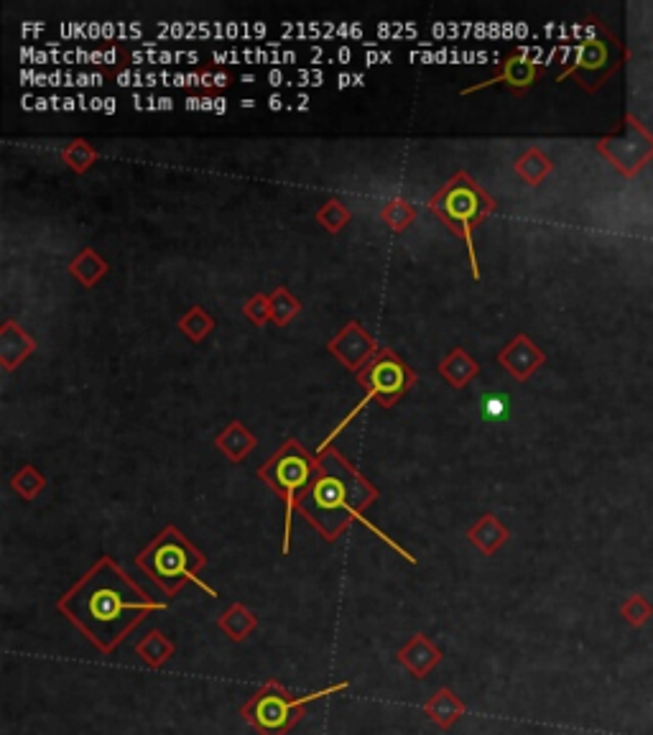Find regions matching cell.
I'll use <instances>...</instances> for the list:
<instances>
[{
  "label": "cell",
  "instance_id": "cell-31",
  "mask_svg": "<svg viewBox=\"0 0 653 735\" xmlns=\"http://www.w3.org/2000/svg\"><path fill=\"white\" fill-rule=\"evenodd\" d=\"M506 409H508V404L500 399V396H488V399H485L483 411H485V416H488V419H498V416L506 414Z\"/></svg>",
  "mask_w": 653,
  "mask_h": 735
},
{
  "label": "cell",
  "instance_id": "cell-15",
  "mask_svg": "<svg viewBox=\"0 0 653 735\" xmlns=\"http://www.w3.org/2000/svg\"><path fill=\"white\" fill-rule=\"evenodd\" d=\"M465 536L467 542H470L477 552L485 554V557H493V554L511 539V531H508V526L503 524L495 513H483V516L467 529Z\"/></svg>",
  "mask_w": 653,
  "mask_h": 735
},
{
  "label": "cell",
  "instance_id": "cell-1",
  "mask_svg": "<svg viewBox=\"0 0 653 735\" xmlns=\"http://www.w3.org/2000/svg\"><path fill=\"white\" fill-rule=\"evenodd\" d=\"M57 610L100 654L110 656L151 613L166 610V603L151 598L110 554H103L57 600Z\"/></svg>",
  "mask_w": 653,
  "mask_h": 735
},
{
  "label": "cell",
  "instance_id": "cell-26",
  "mask_svg": "<svg viewBox=\"0 0 653 735\" xmlns=\"http://www.w3.org/2000/svg\"><path fill=\"white\" fill-rule=\"evenodd\" d=\"M268 302H271V322L279 327L289 325L296 314L301 312V302L286 289V286H276V289L268 294Z\"/></svg>",
  "mask_w": 653,
  "mask_h": 735
},
{
  "label": "cell",
  "instance_id": "cell-6",
  "mask_svg": "<svg viewBox=\"0 0 653 735\" xmlns=\"http://www.w3.org/2000/svg\"><path fill=\"white\" fill-rule=\"evenodd\" d=\"M317 475V452H309L299 439L289 437L276 450V455L258 468V478L284 501V539L281 554H291V536H294V513L299 496Z\"/></svg>",
  "mask_w": 653,
  "mask_h": 735
},
{
  "label": "cell",
  "instance_id": "cell-3",
  "mask_svg": "<svg viewBox=\"0 0 653 735\" xmlns=\"http://www.w3.org/2000/svg\"><path fill=\"white\" fill-rule=\"evenodd\" d=\"M133 562L159 590H164L166 598H177L179 590L189 582L205 590L210 598H220L215 587L199 577V572L207 567V557L174 524H166Z\"/></svg>",
  "mask_w": 653,
  "mask_h": 735
},
{
  "label": "cell",
  "instance_id": "cell-23",
  "mask_svg": "<svg viewBox=\"0 0 653 735\" xmlns=\"http://www.w3.org/2000/svg\"><path fill=\"white\" fill-rule=\"evenodd\" d=\"M416 215H419L416 207L411 205L409 200H404V197H393V200H388L381 210L383 225H388L393 233H404V230H409L411 225L416 223Z\"/></svg>",
  "mask_w": 653,
  "mask_h": 735
},
{
  "label": "cell",
  "instance_id": "cell-20",
  "mask_svg": "<svg viewBox=\"0 0 653 735\" xmlns=\"http://www.w3.org/2000/svg\"><path fill=\"white\" fill-rule=\"evenodd\" d=\"M138 659L151 669H164L174 654H177V644L161 631H148L141 641L136 644Z\"/></svg>",
  "mask_w": 653,
  "mask_h": 735
},
{
  "label": "cell",
  "instance_id": "cell-28",
  "mask_svg": "<svg viewBox=\"0 0 653 735\" xmlns=\"http://www.w3.org/2000/svg\"><path fill=\"white\" fill-rule=\"evenodd\" d=\"M215 327H217L215 317L202 307H192L189 312H184V317L179 320V330H182V335H187L192 342H202L207 335H212Z\"/></svg>",
  "mask_w": 653,
  "mask_h": 735
},
{
  "label": "cell",
  "instance_id": "cell-14",
  "mask_svg": "<svg viewBox=\"0 0 653 735\" xmlns=\"http://www.w3.org/2000/svg\"><path fill=\"white\" fill-rule=\"evenodd\" d=\"M34 350L36 340L16 320L3 322V327H0V365L8 373L16 371L21 363H26L34 355Z\"/></svg>",
  "mask_w": 653,
  "mask_h": 735
},
{
  "label": "cell",
  "instance_id": "cell-12",
  "mask_svg": "<svg viewBox=\"0 0 653 735\" xmlns=\"http://www.w3.org/2000/svg\"><path fill=\"white\" fill-rule=\"evenodd\" d=\"M498 363L511 373L516 381H529L536 371H539L541 365L546 363V355L544 350L531 340L529 335H516L511 342H508L506 348L498 353Z\"/></svg>",
  "mask_w": 653,
  "mask_h": 735
},
{
  "label": "cell",
  "instance_id": "cell-21",
  "mask_svg": "<svg viewBox=\"0 0 653 735\" xmlns=\"http://www.w3.org/2000/svg\"><path fill=\"white\" fill-rule=\"evenodd\" d=\"M108 271H110L108 261H105V258L95 251V248H90V245L82 248V253H77V258L69 263V274L80 281L85 289H92V286L100 284V279H103Z\"/></svg>",
  "mask_w": 653,
  "mask_h": 735
},
{
  "label": "cell",
  "instance_id": "cell-25",
  "mask_svg": "<svg viewBox=\"0 0 653 735\" xmlns=\"http://www.w3.org/2000/svg\"><path fill=\"white\" fill-rule=\"evenodd\" d=\"M11 488L16 490V496L21 501H36L41 496V490L46 488V478L34 465H21V470L11 475Z\"/></svg>",
  "mask_w": 653,
  "mask_h": 735
},
{
  "label": "cell",
  "instance_id": "cell-8",
  "mask_svg": "<svg viewBox=\"0 0 653 735\" xmlns=\"http://www.w3.org/2000/svg\"><path fill=\"white\" fill-rule=\"evenodd\" d=\"M620 67V44L597 18H590V31L585 39L574 46L572 62L564 67L559 82L574 77L577 85L585 87L587 92H597L615 69Z\"/></svg>",
  "mask_w": 653,
  "mask_h": 735
},
{
  "label": "cell",
  "instance_id": "cell-17",
  "mask_svg": "<svg viewBox=\"0 0 653 735\" xmlns=\"http://www.w3.org/2000/svg\"><path fill=\"white\" fill-rule=\"evenodd\" d=\"M215 447L222 452V455L228 457L230 462L238 465V462H243L250 452L256 450L258 439L243 422L233 419V422L215 437Z\"/></svg>",
  "mask_w": 653,
  "mask_h": 735
},
{
  "label": "cell",
  "instance_id": "cell-27",
  "mask_svg": "<svg viewBox=\"0 0 653 735\" xmlns=\"http://www.w3.org/2000/svg\"><path fill=\"white\" fill-rule=\"evenodd\" d=\"M62 161L74 171V174H87L97 164V151L85 138H74L62 149Z\"/></svg>",
  "mask_w": 653,
  "mask_h": 735
},
{
  "label": "cell",
  "instance_id": "cell-24",
  "mask_svg": "<svg viewBox=\"0 0 653 735\" xmlns=\"http://www.w3.org/2000/svg\"><path fill=\"white\" fill-rule=\"evenodd\" d=\"M314 220H317L319 225H322L324 230L330 235H337L342 233V230L347 228V223L353 220V212L347 210V205L342 200H337V197H330L327 202H322L319 205V210L314 212Z\"/></svg>",
  "mask_w": 653,
  "mask_h": 735
},
{
  "label": "cell",
  "instance_id": "cell-18",
  "mask_svg": "<svg viewBox=\"0 0 653 735\" xmlns=\"http://www.w3.org/2000/svg\"><path fill=\"white\" fill-rule=\"evenodd\" d=\"M217 628L228 636L233 644H243L258 628V616L245 603L228 605V610L217 618Z\"/></svg>",
  "mask_w": 653,
  "mask_h": 735
},
{
  "label": "cell",
  "instance_id": "cell-5",
  "mask_svg": "<svg viewBox=\"0 0 653 735\" xmlns=\"http://www.w3.org/2000/svg\"><path fill=\"white\" fill-rule=\"evenodd\" d=\"M347 687H350V682H335L324 690L294 697V692L286 690L279 679H268L261 690L240 707V718L258 735H289L304 718V710L312 702L345 692Z\"/></svg>",
  "mask_w": 653,
  "mask_h": 735
},
{
  "label": "cell",
  "instance_id": "cell-22",
  "mask_svg": "<svg viewBox=\"0 0 653 735\" xmlns=\"http://www.w3.org/2000/svg\"><path fill=\"white\" fill-rule=\"evenodd\" d=\"M513 171H516L518 177L529 184V187H539V184L549 177L551 171H554V161H551L539 146H531V149H526L521 156H518L516 164H513Z\"/></svg>",
  "mask_w": 653,
  "mask_h": 735
},
{
  "label": "cell",
  "instance_id": "cell-29",
  "mask_svg": "<svg viewBox=\"0 0 653 735\" xmlns=\"http://www.w3.org/2000/svg\"><path fill=\"white\" fill-rule=\"evenodd\" d=\"M620 616H623V621L628 623V626L643 628L653 618V605L648 603L641 593H633L623 600V605H620Z\"/></svg>",
  "mask_w": 653,
  "mask_h": 735
},
{
  "label": "cell",
  "instance_id": "cell-7",
  "mask_svg": "<svg viewBox=\"0 0 653 735\" xmlns=\"http://www.w3.org/2000/svg\"><path fill=\"white\" fill-rule=\"evenodd\" d=\"M355 378H358L360 386L365 388V399L360 401V404L355 406V409L350 411V414H347L340 424H337L335 432H332L330 437H327V442H322L319 447L332 445V439H335L337 434L347 427V424L353 422L355 416H358L360 411L370 404V401L381 404L383 409H391V406H396L398 399H401L404 394H409L411 388L416 386V381H419V376L414 373V368H411V365L406 363V360L401 358L396 350L383 348V345H381V350H378V355H375V358L365 365L363 371L355 373Z\"/></svg>",
  "mask_w": 653,
  "mask_h": 735
},
{
  "label": "cell",
  "instance_id": "cell-16",
  "mask_svg": "<svg viewBox=\"0 0 653 735\" xmlns=\"http://www.w3.org/2000/svg\"><path fill=\"white\" fill-rule=\"evenodd\" d=\"M424 713L439 730H449L455 728V725L465 718L467 705L455 695V692L442 687V690H437L429 700H426Z\"/></svg>",
  "mask_w": 653,
  "mask_h": 735
},
{
  "label": "cell",
  "instance_id": "cell-9",
  "mask_svg": "<svg viewBox=\"0 0 653 735\" xmlns=\"http://www.w3.org/2000/svg\"><path fill=\"white\" fill-rule=\"evenodd\" d=\"M597 154H602L623 177H636L653 156V136L638 123L636 115H625L618 136L597 141Z\"/></svg>",
  "mask_w": 653,
  "mask_h": 735
},
{
  "label": "cell",
  "instance_id": "cell-2",
  "mask_svg": "<svg viewBox=\"0 0 653 735\" xmlns=\"http://www.w3.org/2000/svg\"><path fill=\"white\" fill-rule=\"evenodd\" d=\"M378 496H381V490L375 488L340 450L327 445L317 450V475L299 496L296 513L327 544L337 542L355 521H360L378 539H383L388 547H393V552H398L404 559H409L411 565H416L414 554L406 552L401 544L393 542L391 536H386L378 526H373L365 519V511L378 501Z\"/></svg>",
  "mask_w": 653,
  "mask_h": 735
},
{
  "label": "cell",
  "instance_id": "cell-30",
  "mask_svg": "<svg viewBox=\"0 0 653 735\" xmlns=\"http://www.w3.org/2000/svg\"><path fill=\"white\" fill-rule=\"evenodd\" d=\"M243 314L250 325L266 327V322H271V302H268V294H253V297L245 299Z\"/></svg>",
  "mask_w": 653,
  "mask_h": 735
},
{
  "label": "cell",
  "instance_id": "cell-11",
  "mask_svg": "<svg viewBox=\"0 0 653 735\" xmlns=\"http://www.w3.org/2000/svg\"><path fill=\"white\" fill-rule=\"evenodd\" d=\"M327 350L345 365L347 371L358 373L378 355L381 345L375 342V337L358 320H350L327 342Z\"/></svg>",
  "mask_w": 653,
  "mask_h": 735
},
{
  "label": "cell",
  "instance_id": "cell-10",
  "mask_svg": "<svg viewBox=\"0 0 653 735\" xmlns=\"http://www.w3.org/2000/svg\"><path fill=\"white\" fill-rule=\"evenodd\" d=\"M541 75V67L539 62H534V59L529 57V54L523 52V49H518V52L508 54L503 62H500V69H498V75L488 77V80L483 82H477V85H470L465 87V90L460 92L462 97L467 95H475V92L480 90H488V87H508V90L513 92V95H526V92L531 90V87L536 85V80H539Z\"/></svg>",
  "mask_w": 653,
  "mask_h": 735
},
{
  "label": "cell",
  "instance_id": "cell-4",
  "mask_svg": "<svg viewBox=\"0 0 653 735\" xmlns=\"http://www.w3.org/2000/svg\"><path fill=\"white\" fill-rule=\"evenodd\" d=\"M495 207H498V202L467 171L452 174L432 194V200H429V210L442 220L444 228L452 230L465 243L467 256H470L472 279L475 281H480V258H477L475 248V230L493 215Z\"/></svg>",
  "mask_w": 653,
  "mask_h": 735
},
{
  "label": "cell",
  "instance_id": "cell-13",
  "mask_svg": "<svg viewBox=\"0 0 653 735\" xmlns=\"http://www.w3.org/2000/svg\"><path fill=\"white\" fill-rule=\"evenodd\" d=\"M444 659V651L434 644L426 633H414L409 639V644H404L398 649L396 661L406 672L411 674L414 679H426L434 669L442 664Z\"/></svg>",
  "mask_w": 653,
  "mask_h": 735
},
{
  "label": "cell",
  "instance_id": "cell-19",
  "mask_svg": "<svg viewBox=\"0 0 653 735\" xmlns=\"http://www.w3.org/2000/svg\"><path fill=\"white\" fill-rule=\"evenodd\" d=\"M439 376L444 378V381L449 383L452 388H465L467 383L475 381L477 376H480V363H477L475 358H472L470 353H465L462 348H455L452 353L447 355V358L439 363Z\"/></svg>",
  "mask_w": 653,
  "mask_h": 735
}]
</instances>
